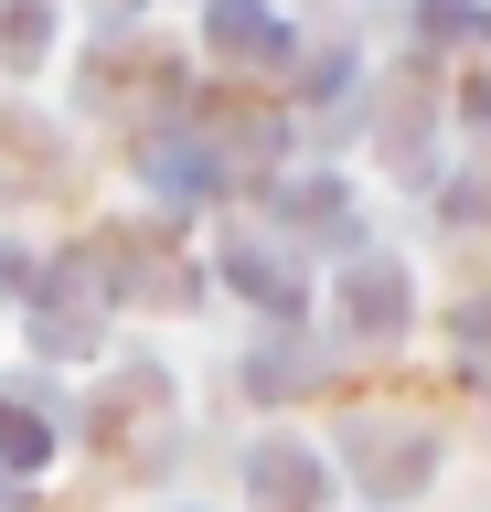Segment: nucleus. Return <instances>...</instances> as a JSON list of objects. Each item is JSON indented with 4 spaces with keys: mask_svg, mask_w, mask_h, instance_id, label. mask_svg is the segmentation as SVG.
<instances>
[{
    "mask_svg": "<svg viewBox=\"0 0 491 512\" xmlns=\"http://www.w3.org/2000/svg\"><path fill=\"white\" fill-rule=\"evenodd\" d=\"M257 491H267V502H321V459H299V448H267V459H257Z\"/></svg>",
    "mask_w": 491,
    "mask_h": 512,
    "instance_id": "f257e3e1",
    "label": "nucleus"
},
{
    "mask_svg": "<svg viewBox=\"0 0 491 512\" xmlns=\"http://www.w3.org/2000/svg\"><path fill=\"white\" fill-rule=\"evenodd\" d=\"M0 459H43V427L22 406H0Z\"/></svg>",
    "mask_w": 491,
    "mask_h": 512,
    "instance_id": "f03ea898",
    "label": "nucleus"
}]
</instances>
